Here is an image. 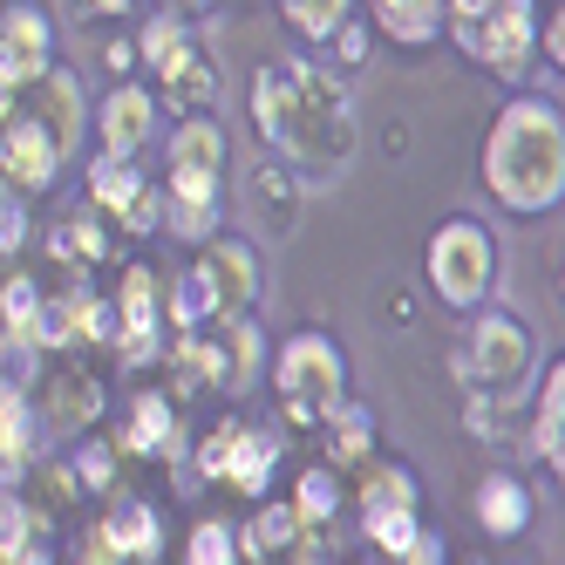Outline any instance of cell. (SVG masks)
Listing matches in <instances>:
<instances>
[{
	"instance_id": "6da1fadb",
	"label": "cell",
	"mask_w": 565,
	"mask_h": 565,
	"mask_svg": "<svg viewBox=\"0 0 565 565\" xmlns=\"http://www.w3.org/2000/svg\"><path fill=\"white\" fill-rule=\"evenodd\" d=\"M253 124L266 150H279L307 178H341L354 157V103L320 62L287 55L279 68L253 75Z\"/></svg>"
},
{
	"instance_id": "7a4b0ae2",
	"label": "cell",
	"mask_w": 565,
	"mask_h": 565,
	"mask_svg": "<svg viewBox=\"0 0 565 565\" xmlns=\"http://www.w3.org/2000/svg\"><path fill=\"white\" fill-rule=\"evenodd\" d=\"M483 191L504 212L539 218L565 198V116L552 96H511L483 137Z\"/></svg>"
},
{
	"instance_id": "3957f363",
	"label": "cell",
	"mask_w": 565,
	"mask_h": 565,
	"mask_svg": "<svg viewBox=\"0 0 565 565\" xmlns=\"http://www.w3.org/2000/svg\"><path fill=\"white\" fill-rule=\"evenodd\" d=\"M218 212H225V130L205 109H184L164 157V225L191 246H205L218 232Z\"/></svg>"
},
{
	"instance_id": "277c9868",
	"label": "cell",
	"mask_w": 565,
	"mask_h": 565,
	"mask_svg": "<svg viewBox=\"0 0 565 565\" xmlns=\"http://www.w3.org/2000/svg\"><path fill=\"white\" fill-rule=\"evenodd\" d=\"M273 395L294 429H320L348 402V354L328 334H294L273 354Z\"/></svg>"
},
{
	"instance_id": "5b68a950",
	"label": "cell",
	"mask_w": 565,
	"mask_h": 565,
	"mask_svg": "<svg viewBox=\"0 0 565 565\" xmlns=\"http://www.w3.org/2000/svg\"><path fill=\"white\" fill-rule=\"evenodd\" d=\"M423 279H429V294H436L443 307L477 313L483 300H491V279H498V246H491V232H483L477 218L436 225V232H429V253H423Z\"/></svg>"
},
{
	"instance_id": "8992f818",
	"label": "cell",
	"mask_w": 565,
	"mask_h": 565,
	"mask_svg": "<svg viewBox=\"0 0 565 565\" xmlns=\"http://www.w3.org/2000/svg\"><path fill=\"white\" fill-rule=\"evenodd\" d=\"M137 62H150L157 75V89L171 96V109H205L218 96V75L205 62V49L191 42V14H150L137 28Z\"/></svg>"
},
{
	"instance_id": "52a82bcc",
	"label": "cell",
	"mask_w": 565,
	"mask_h": 565,
	"mask_svg": "<svg viewBox=\"0 0 565 565\" xmlns=\"http://www.w3.org/2000/svg\"><path fill=\"white\" fill-rule=\"evenodd\" d=\"M463 382L470 388H483V395H511L524 375L539 369V348H532V328H524L518 313H504V307H477V328H470V341H463Z\"/></svg>"
},
{
	"instance_id": "ba28073f",
	"label": "cell",
	"mask_w": 565,
	"mask_h": 565,
	"mask_svg": "<svg viewBox=\"0 0 565 565\" xmlns=\"http://www.w3.org/2000/svg\"><path fill=\"white\" fill-rule=\"evenodd\" d=\"M109 307H116V354H124V369L157 361V334H164V287H157V273L150 266H124Z\"/></svg>"
},
{
	"instance_id": "9c48e42d",
	"label": "cell",
	"mask_w": 565,
	"mask_h": 565,
	"mask_svg": "<svg viewBox=\"0 0 565 565\" xmlns=\"http://www.w3.org/2000/svg\"><path fill=\"white\" fill-rule=\"evenodd\" d=\"M457 49H470L483 68H498V75H524V68H532V49H539V14L498 0L483 21H470L457 34Z\"/></svg>"
},
{
	"instance_id": "30bf717a",
	"label": "cell",
	"mask_w": 565,
	"mask_h": 565,
	"mask_svg": "<svg viewBox=\"0 0 565 565\" xmlns=\"http://www.w3.org/2000/svg\"><path fill=\"white\" fill-rule=\"evenodd\" d=\"M0 178H8L21 198L49 191L62 178V143L42 116H0Z\"/></svg>"
},
{
	"instance_id": "8fae6325",
	"label": "cell",
	"mask_w": 565,
	"mask_h": 565,
	"mask_svg": "<svg viewBox=\"0 0 565 565\" xmlns=\"http://www.w3.org/2000/svg\"><path fill=\"white\" fill-rule=\"evenodd\" d=\"M49 62H55V21L42 8H28V0L0 8V75L14 89H34Z\"/></svg>"
},
{
	"instance_id": "7c38bea8",
	"label": "cell",
	"mask_w": 565,
	"mask_h": 565,
	"mask_svg": "<svg viewBox=\"0 0 565 565\" xmlns=\"http://www.w3.org/2000/svg\"><path fill=\"white\" fill-rule=\"evenodd\" d=\"M83 558H96V565H109V558H164V518H157V504H143V498H130V504H116V511H103L96 518V532L83 539Z\"/></svg>"
},
{
	"instance_id": "4fadbf2b",
	"label": "cell",
	"mask_w": 565,
	"mask_h": 565,
	"mask_svg": "<svg viewBox=\"0 0 565 565\" xmlns=\"http://www.w3.org/2000/svg\"><path fill=\"white\" fill-rule=\"evenodd\" d=\"M150 137H157V96L143 83H124V75H116V89L96 103V143L109 157H137Z\"/></svg>"
},
{
	"instance_id": "5bb4252c",
	"label": "cell",
	"mask_w": 565,
	"mask_h": 565,
	"mask_svg": "<svg viewBox=\"0 0 565 565\" xmlns=\"http://www.w3.org/2000/svg\"><path fill=\"white\" fill-rule=\"evenodd\" d=\"M205 266H212V287H218V320L225 313H253L259 300V253L253 238H205Z\"/></svg>"
},
{
	"instance_id": "9a60e30c",
	"label": "cell",
	"mask_w": 565,
	"mask_h": 565,
	"mask_svg": "<svg viewBox=\"0 0 565 565\" xmlns=\"http://www.w3.org/2000/svg\"><path fill=\"white\" fill-rule=\"evenodd\" d=\"M116 443H124L130 457H178V450H184L178 409H171V402L157 395V388H143V395L130 402V416H124V436H116Z\"/></svg>"
},
{
	"instance_id": "2e32d148",
	"label": "cell",
	"mask_w": 565,
	"mask_h": 565,
	"mask_svg": "<svg viewBox=\"0 0 565 565\" xmlns=\"http://www.w3.org/2000/svg\"><path fill=\"white\" fill-rule=\"evenodd\" d=\"M279 463V436L266 429H246L232 423V443H225V463H218V483H232L238 498H266V477Z\"/></svg>"
},
{
	"instance_id": "e0dca14e",
	"label": "cell",
	"mask_w": 565,
	"mask_h": 565,
	"mask_svg": "<svg viewBox=\"0 0 565 565\" xmlns=\"http://www.w3.org/2000/svg\"><path fill=\"white\" fill-rule=\"evenodd\" d=\"M532 457L552 463V477L565 470V361H552V369L539 375V409H532Z\"/></svg>"
},
{
	"instance_id": "ac0fdd59",
	"label": "cell",
	"mask_w": 565,
	"mask_h": 565,
	"mask_svg": "<svg viewBox=\"0 0 565 565\" xmlns=\"http://www.w3.org/2000/svg\"><path fill=\"white\" fill-rule=\"evenodd\" d=\"M477 524L491 539H518V532H532V491H524L518 477H504V470H491L477 483Z\"/></svg>"
},
{
	"instance_id": "d6986e66",
	"label": "cell",
	"mask_w": 565,
	"mask_h": 565,
	"mask_svg": "<svg viewBox=\"0 0 565 565\" xmlns=\"http://www.w3.org/2000/svg\"><path fill=\"white\" fill-rule=\"evenodd\" d=\"M171 369H178V388H184V395L225 388V348H218V334L178 328V341H171Z\"/></svg>"
},
{
	"instance_id": "ffe728a7",
	"label": "cell",
	"mask_w": 565,
	"mask_h": 565,
	"mask_svg": "<svg viewBox=\"0 0 565 565\" xmlns=\"http://www.w3.org/2000/svg\"><path fill=\"white\" fill-rule=\"evenodd\" d=\"M369 14H375V28L388 34V42H402V49H429L436 34H443V0H369Z\"/></svg>"
},
{
	"instance_id": "44dd1931",
	"label": "cell",
	"mask_w": 565,
	"mask_h": 565,
	"mask_svg": "<svg viewBox=\"0 0 565 565\" xmlns=\"http://www.w3.org/2000/svg\"><path fill=\"white\" fill-rule=\"evenodd\" d=\"M143 184H150V178L130 164V157H109V150H103L96 164H89V205H96L103 218H124V212L137 205V191H143Z\"/></svg>"
},
{
	"instance_id": "7402d4cb",
	"label": "cell",
	"mask_w": 565,
	"mask_h": 565,
	"mask_svg": "<svg viewBox=\"0 0 565 565\" xmlns=\"http://www.w3.org/2000/svg\"><path fill=\"white\" fill-rule=\"evenodd\" d=\"M42 96H49V116H42V124L55 130V143H62V157L75 150V143H83V83H75V75L68 68H42Z\"/></svg>"
},
{
	"instance_id": "603a6c76",
	"label": "cell",
	"mask_w": 565,
	"mask_h": 565,
	"mask_svg": "<svg viewBox=\"0 0 565 565\" xmlns=\"http://www.w3.org/2000/svg\"><path fill=\"white\" fill-rule=\"evenodd\" d=\"M205 320H218V287H212V266L198 259L191 273H178V287L164 300V328H205Z\"/></svg>"
},
{
	"instance_id": "cb8c5ba5",
	"label": "cell",
	"mask_w": 565,
	"mask_h": 565,
	"mask_svg": "<svg viewBox=\"0 0 565 565\" xmlns=\"http://www.w3.org/2000/svg\"><path fill=\"white\" fill-rule=\"evenodd\" d=\"M218 348H225V395H246L253 382H259V328L246 313H225L218 320Z\"/></svg>"
},
{
	"instance_id": "d4e9b609",
	"label": "cell",
	"mask_w": 565,
	"mask_h": 565,
	"mask_svg": "<svg viewBox=\"0 0 565 565\" xmlns=\"http://www.w3.org/2000/svg\"><path fill=\"white\" fill-rule=\"evenodd\" d=\"M294 532H300L294 498H287V504H259V518L238 532V558H279V552L294 545Z\"/></svg>"
},
{
	"instance_id": "484cf974",
	"label": "cell",
	"mask_w": 565,
	"mask_h": 565,
	"mask_svg": "<svg viewBox=\"0 0 565 565\" xmlns=\"http://www.w3.org/2000/svg\"><path fill=\"white\" fill-rule=\"evenodd\" d=\"M320 429L334 436V470H341V463H369V457H375V423H369V409H354V402H341V409L320 423Z\"/></svg>"
},
{
	"instance_id": "4316f807",
	"label": "cell",
	"mask_w": 565,
	"mask_h": 565,
	"mask_svg": "<svg viewBox=\"0 0 565 565\" xmlns=\"http://www.w3.org/2000/svg\"><path fill=\"white\" fill-rule=\"evenodd\" d=\"M279 8H287V28L300 42H334V28H348L354 0H279Z\"/></svg>"
},
{
	"instance_id": "83f0119b",
	"label": "cell",
	"mask_w": 565,
	"mask_h": 565,
	"mask_svg": "<svg viewBox=\"0 0 565 565\" xmlns=\"http://www.w3.org/2000/svg\"><path fill=\"white\" fill-rule=\"evenodd\" d=\"M361 504H423V483L409 463H375L369 457V477H361Z\"/></svg>"
},
{
	"instance_id": "f1b7e54d",
	"label": "cell",
	"mask_w": 565,
	"mask_h": 565,
	"mask_svg": "<svg viewBox=\"0 0 565 565\" xmlns=\"http://www.w3.org/2000/svg\"><path fill=\"white\" fill-rule=\"evenodd\" d=\"M34 320H42V287H34V279H8V287H0V328L28 348L34 341Z\"/></svg>"
},
{
	"instance_id": "f546056e",
	"label": "cell",
	"mask_w": 565,
	"mask_h": 565,
	"mask_svg": "<svg viewBox=\"0 0 565 565\" xmlns=\"http://www.w3.org/2000/svg\"><path fill=\"white\" fill-rule=\"evenodd\" d=\"M0 558H42L34 552V511L14 498V483H0Z\"/></svg>"
},
{
	"instance_id": "4dcf8cb0",
	"label": "cell",
	"mask_w": 565,
	"mask_h": 565,
	"mask_svg": "<svg viewBox=\"0 0 565 565\" xmlns=\"http://www.w3.org/2000/svg\"><path fill=\"white\" fill-rule=\"evenodd\" d=\"M361 524H369V539L395 558L402 545L416 539V504H361Z\"/></svg>"
},
{
	"instance_id": "1f68e13d",
	"label": "cell",
	"mask_w": 565,
	"mask_h": 565,
	"mask_svg": "<svg viewBox=\"0 0 565 565\" xmlns=\"http://www.w3.org/2000/svg\"><path fill=\"white\" fill-rule=\"evenodd\" d=\"M294 511H300V518H334V511H341V477H334V463L300 470V483H294Z\"/></svg>"
},
{
	"instance_id": "d6a6232c",
	"label": "cell",
	"mask_w": 565,
	"mask_h": 565,
	"mask_svg": "<svg viewBox=\"0 0 565 565\" xmlns=\"http://www.w3.org/2000/svg\"><path fill=\"white\" fill-rule=\"evenodd\" d=\"M184 558L191 565H232L238 558V532L225 518H205V524H191V539H184Z\"/></svg>"
},
{
	"instance_id": "836d02e7",
	"label": "cell",
	"mask_w": 565,
	"mask_h": 565,
	"mask_svg": "<svg viewBox=\"0 0 565 565\" xmlns=\"http://www.w3.org/2000/svg\"><path fill=\"white\" fill-rule=\"evenodd\" d=\"M103 409V395H96V382H83V375H75V382H62L55 395H49V416L62 423V429H75V423H89Z\"/></svg>"
},
{
	"instance_id": "e575fe53",
	"label": "cell",
	"mask_w": 565,
	"mask_h": 565,
	"mask_svg": "<svg viewBox=\"0 0 565 565\" xmlns=\"http://www.w3.org/2000/svg\"><path fill=\"white\" fill-rule=\"evenodd\" d=\"M55 253H83V259H103L109 253V232H103V212L75 218L68 232H55Z\"/></svg>"
},
{
	"instance_id": "d590c367",
	"label": "cell",
	"mask_w": 565,
	"mask_h": 565,
	"mask_svg": "<svg viewBox=\"0 0 565 565\" xmlns=\"http://www.w3.org/2000/svg\"><path fill=\"white\" fill-rule=\"evenodd\" d=\"M28 246V205H21V191L0 178V253H14Z\"/></svg>"
},
{
	"instance_id": "8d00e7d4",
	"label": "cell",
	"mask_w": 565,
	"mask_h": 565,
	"mask_svg": "<svg viewBox=\"0 0 565 565\" xmlns=\"http://www.w3.org/2000/svg\"><path fill=\"white\" fill-rule=\"evenodd\" d=\"M68 470H75V483H83V491H96V498L109 491V477H116V463H109V450H103V443H83Z\"/></svg>"
},
{
	"instance_id": "74e56055",
	"label": "cell",
	"mask_w": 565,
	"mask_h": 565,
	"mask_svg": "<svg viewBox=\"0 0 565 565\" xmlns=\"http://www.w3.org/2000/svg\"><path fill=\"white\" fill-rule=\"evenodd\" d=\"M0 436H34V409L14 382H0Z\"/></svg>"
},
{
	"instance_id": "f35d334b",
	"label": "cell",
	"mask_w": 565,
	"mask_h": 565,
	"mask_svg": "<svg viewBox=\"0 0 565 565\" xmlns=\"http://www.w3.org/2000/svg\"><path fill=\"white\" fill-rule=\"evenodd\" d=\"M34 470V436H0V483H21Z\"/></svg>"
},
{
	"instance_id": "ab89813d",
	"label": "cell",
	"mask_w": 565,
	"mask_h": 565,
	"mask_svg": "<svg viewBox=\"0 0 565 565\" xmlns=\"http://www.w3.org/2000/svg\"><path fill=\"white\" fill-rule=\"evenodd\" d=\"M395 558H409V565H443V558H450V539H443V532H423V524H416V539L402 545Z\"/></svg>"
},
{
	"instance_id": "60d3db41",
	"label": "cell",
	"mask_w": 565,
	"mask_h": 565,
	"mask_svg": "<svg viewBox=\"0 0 565 565\" xmlns=\"http://www.w3.org/2000/svg\"><path fill=\"white\" fill-rule=\"evenodd\" d=\"M225 443H232V423H225V429H212L205 443H198V477H205V483H218V463H225Z\"/></svg>"
},
{
	"instance_id": "b9f144b4",
	"label": "cell",
	"mask_w": 565,
	"mask_h": 565,
	"mask_svg": "<svg viewBox=\"0 0 565 565\" xmlns=\"http://www.w3.org/2000/svg\"><path fill=\"white\" fill-rule=\"evenodd\" d=\"M491 8H498V0H443V28H450V34H463L470 21H483Z\"/></svg>"
},
{
	"instance_id": "7bdbcfd3",
	"label": "cell",
	"mask_w": 565,
	"mask_h": 565,
	"mask_svg": "<svg viewBox=\"0 0 565 565\" xmlns=\"http://www.w3.org/2000/svg\"><path fill=\"white\" fill-rule=\"evenodd\" d=\"M539 49L552 55V68L565 62V14H558V8H552V21H539Z\"/></svg>"
},
{
	"instance_id": "ee69618b",
	"label": "cell",
	"mask_w": 565,
	"mask_h": 565,
	"mask_svg": "<svg viewBox=\"0 0 565 565\" xmlns=\"http://www.w3.org/2000/svg\"><path fill=\"white\" fill-rule=\"evenodd\" d=\"M164 8H171V14H205L212 0H164Z\"/></svg>"
},
{
	"instance_id": "f6af8a7d",
	"label": "cell",
	"mask_w": 565,
	"mask_h": 565,
	"mask_svg": "<svg viewBox=\"0 0 565 565\" xmlns=\"http://www.w3.org/2000/svg\"><path fill=\"white\" fill-rule=\"evenodd\" d=\"M0 116H14V83L0 75Z\"/></svg>"
},
{
	"instance_id": "bcb514c9",
	"label": "cell",
	"mask_w": 565,
	"mask_h": 565,
	"mask_svg": "<svg viewBox=\"0 0 565 565\" xmlns=\"http://www.w3.org/2000/svg\"><path fill=\"white\" fill-rule=\"evenodd\" d=\"M89 8H96V14H124V8H130V0H89Z\"/></svg>"
},
{
	"instance_id": "7dc6e473",
	"label": "cell",
	"mask_w": 565,
	"mask_h": 565,
	"mask_svg": "<svg viewBox=\"0 0 565 565\" xmlns=\"http://www.w3.org/2000/svg\"><path fill=\"white\" fill-rule=\"evenodd\" d=\"M511 8H539V0H511Z\"/></svg>"
}]
</instances>
